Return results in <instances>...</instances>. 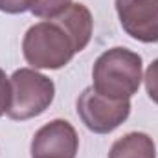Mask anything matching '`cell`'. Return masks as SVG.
I'll return each instance as SVG.
<instances>
[{
  "instance_id": "cell-1",
  "label": "cell",
  "mask_w": 158,
  "mask_h": 158,
  "mask_svg": "<svg viewBox=\"0 0 158 158\" xmlns=\"http://www.w3.org/2000/svg\"><path fill=\"white\" fill-rule=\"evenodd\" d=\"M92 79L98 94L109 99H129L142 83V57L129 48H110L96 59Z\"/></svg>"
},
{
  "instance_id": "cell-2",
  "label": "cell",
  "mask_w": 158,
  "mask_h": 158,
  "mask_svg": "<svg viewBox=\"0 0 158 158\" xmlns=\"http://www.w3.org/2000/svg\"><path fill=\"white\" fill-rule=\"evenodd\" d=\"M22 53L35 70H59L72 61L76 48L61 26L53 20H42L26 31Z\"/></svg>"
},
{
  "instance_id": "cell-3",
  "label": "cell",
  "mask_w": 158,
  "mask_h": 158,
  "mask_svg": "<svg viewBox=\"0 0 158 158\" xmlns=\"http://www.w3.org/2000/svg\"><path fill=\"white\" fill-rule=\"evenodd\" d=\"M11 83V105L7 116L17 121L40 116L53 101L55 85L46 76L31 68L15 70Z\"/></svg>"
},
{
  "instance_id": "cell-4",
  "label": "cell",
  "mask_w": 158,
  "mask_h": 158,
  "mask_svg": "<svg viewBox=\"0 0 158 158\" xmlns=\"http://www.w3.org/2000/svg\"><path fill=\"white\" fill-rule=\"evenodd\" d=\"M129 99H109L92 86L85 88L77 98V116L85 127L96 134H109L129 118Z\"/></svg>"
},
{
  "instance_id": "cell-5",
  "label": "cell",
  "mask_w": 158,
  "mask_h": 158,
  "mask_svg": "<svg viewBox=\"0 0 158 158\" xmlns=\"http://www.w3.org/2000/svg\"><path fill=\"white\" fill-rule=\"evenodd\" d=\"M79 138L72 123L53 119L40 127L31 140V158H76Z\"/></svg>"
},
{
  "instance_id": "cell-6",
  "label": "cell",
  "mask_w": 158,
  "mask_h": 158,
  "mask_svg": "<svg viewBox=\"0 0 158 158\" xmlns=\"http://www.w3.org/2000/svg\"><path fill=\"white\" fill-rule=\"evenodd\" d=\"M119 24L140 42H158V0H116Z\"/></svg>"
},
{
  "instance_id": "cell-7",
  "label": "cell",
  "mask_w": 158,
  "mask_h": 158,
  "mask_svg": "<svg viewBox=\"0 0 158 158\" xmlns=\"http://www.w3.org/2000/svg\"><path fill=\"white\" fill-rule=\"evenodd\" d=\"M53 20L57 26H61L66 35L70 37L76 53L83 52L88 42L92 39V28H94V20H92V13L85 4H70L63 13H59L57 17L50 19Z\"/></svg>"
},
{
  "instance_id": "cell-8",
  "label": "cell",
  "mask_w": 158,
  "mask_h": 158,
  "mask_svg": "<svg viewBox=\"0 0 158 158\" xmlns=\"http://www.w3.org/2000/svg\"><path fill=\"white\" fill-rule=\"evenodd\" d=\"M109 158H156L155 142L145 132H129L112 143Z\"/></svg>"
},
{
  "instance_id": "cell-9",
  "label": "cell",
  "mask_w": 158,
  "mask_h": 158,
  "mask_svg": "<svg viewBox=\"0 0 158 158\" xmlns=\"http://www.w3.org/2000/svg\"><path fill=\"white\" fill-rule=\"evenodd\" d=\"M72 4V0H37V4L33 6L31 13L39 19H53L59 13H63L68 6Z\"/></svg>"
},
{
  "instance_id": "cell-10",
  "label": "cell",
  "mask_w": 158,
  "mask_h": 158,
  "mask_svg": "<svg viewBox=\"0 0 158 158\" xmlns=\"http://www.w3.org/2000/svg\"><path fill=\"white\" fill-rule=\"evenodd\" d=\"M37 0H0V11L9 15H19L24 11H31Z\"/></svg>"
},
{
  "instance_id": "cell-11",
  "label": "cell",
  "mask_w": 158,
  "mask_h": 158,
  "mask_svg": "<svg viewBox=\"0 0 158 158\" xmlns=\"http://www.w3.org/2000/svg\"><path fill=\"white\" fill-rule=\"evenodd\" d=\"M143 79H145V88H147L149 98L158 105V59L149 64Z\"/></svg>"
},
{
  "instance_id": "cell-12",
  "label": "cell",
  "mask_w": 158,
  "mask_h": 158,
  "mask_svg": "<svg viewBox=\"0 0 158 158\" xmlns=\"http://www.w3.org/2000/svg\"><path fill=\"white\" fill-rule=\"evenodd\" d=\"M11 105V83L6 76V72L0 68V118L7 114Z\"/></svg>"
}]
</instances>
